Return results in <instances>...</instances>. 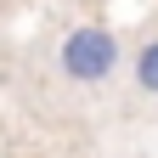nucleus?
Masks as SVG:
<instances>
[{"instance_id": "nucleus-1", "label": "nucleus", "mask_w": 158, "mask_h": 158, "mask_svg": "<svg viewBox=\"0 0 158 158\" xmlns=\"http://www.w3.org/2000/svg\"><path fill=\"white\" fill-rule=\"evenodd\" d=\"M118 68H124V51H118V34L102 23H79L62 34L56 45V73L68 85H113Z\"/></svg>"}, {"instance_id": "nucleus-2", "label": "nucleus", "mask_w": 158, "mask_h": 158, "mask_svg": "<svg viewBox=\"0 0 158 158\" xmlns=\"http://www.w3.org/2000/svg\"><path fill=\"white\" fill-rule=\"evenodd\" d=\"M130 85L141 90V96H158V34H147L141 45H135V56H130Z\"/></svg>"}]
</instances>
